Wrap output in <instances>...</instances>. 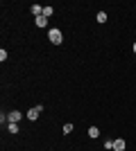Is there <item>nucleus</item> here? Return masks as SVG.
Instances as JSON below:
<instances>
[{"instance_id":"obj_5","label":"nucleus","mask_w":136,"mask_h":151,"mask_svg":"<svg viewBox=\"0 0 136 151\" xmlns=\"http://www.w3.org/2000/svg\"><path fill=\"white\" fill-rule=\"evenodd\" d=\"M86 135H89L91 140L100 138V129H97V126H89V131H86Z\"/></svg>"},{"instance_id":"obj_8","label":"nucleus","mask_w":136,"mask_h":151,"mask_svg":"<svg viewBox=\"0 0 136 151\" xmlns=\"http://www.w3.org/2000/svg\"><path fill=\"white\" fill-rule=\"evenodd\" d=\"M95 20H97V23H107V14H104V12H97L95 14Z\"/></svg>"},{"instance_id":"obj_10","label":"nucleus","mask_w":136,"mask_h":151,"mask_svg":"<svg viewBox=\"0 0 136 151\" xmlns=\"http://www.w3.org/2000/svg\"><path fill=\"white\" fill-rule=\"evenodd\" d=\"M7 131H9V133H18V124H14V122H9V126H7Z\"/></svg>"},{"instance_id":"obj_1","label":"nucleus","mask_w":136,"mask_h":151,"mask_svg":"<svg viewBox=\"0 0 136 151\" xmlns=\"http://www.w3.org/2000/svg\"><path fill=\"white\" fill-rule=\"evenodd\" d=\"M48 41H50L52 45H61V43H64V34H61V29H59V27L48 29Z\"/></svg>"},{"instance_id":"obj_4","label":"nucleus","mask_w":136,"mask_h":151,"mask_svg":"<svg viewBox=\"0 0 136 151\" xmlns=\"http://www.w3.org/2000/svg\"><path fill=\"white\" fill-rule=\"evenodd\" d=\"M125 147H127V142H125L123 138L113 140V151H125Z\"/></svg>"},{"instance_id":"obj_6","label":"nucleus","mask_w":136,"mask_h":151,"mask_svg":"<svg viewBox=\"0 0 136 151\" xmlns=\"http://www.w3.org/2000/svg\"><path fill=\"white\" fill-rule=\"evenodd\" d=\"M34 25L43 29V27H48V18H45V16H39V18H34Z\"/></svg>"},{"instance_id":"obj_12","label":"nucleus","mask_w":136,"mask_h":151,"mask_svg":"<svg viewBox=\"0 0 136 151\" xmlns=\"http://www.w3.org/2000/svg\"><path fill=\"white\" fill-rule=\"evenodd\" d=\"M0 61H7V50H0Z\"/></svg>"},{"instance_id":"obj_9","label":"nucleus","mask_w":136,"mask_h":151,"mask_svg":"<svg viewBox=\"0 0 136 151\" xmlns=\"http://www.w3.org/2000/svg\"><path fill=\"white\" fill-rule=\"evenodd\" d=\"M52 14H55V9H52V7H43V16H45V18H50Z\"/></svg>"},{"instance_id":"obj_7","label":"nucleus","mask_w":136,"mask_h":151,"mask_svg":"<svg viewBox=\"0 0 136 151\" xmlns=\"http://www.w3.org/2000/svg\"><path fill=\"white\" fill-rule=\"evenodd\" d=\"M30 9H32L34 18H39V16H43V7H41V5H32V7H30Z\"/></svg>"},{"instance_id":"obj_13","label":"nucleus","mask_w":136,"mask_h":151,"mask_svg":"<svg viewBox=\"0 0 136 151\" xmlns=\"http://www.w3.org/2000/svg\"><path fill=\"white\" fill-rule=\"evenodd\" d=\"M132 52H134V54H136V41H134V45H132Z\"/></svg>"},{"instance_id":"obj_3","label":"nucleus","mask_w":136,"mask_h":151,"mask_svg":"<svg viewBox=\"0 0 136 151\" xmlns=\"http://www.w3.org/2000/svg\"><path fill=\"white\" fill-rule=\"evenodd\" d=\"M7 117H9V122H14V124H18V122L23 120V113H20V111H12V113L7 115Z\"/></svg>"},{"instance_id":"obj_11","label":"nucleus","mask_w":136,"mask_h":151,"mask_svg":"<svg viewBox=\"0 0 136 151\" xmlns=\"http://www.w3.org/2000/svg\"><path fill=\"white\" fill-rule=\"evenodd\" d=\"M71 131H73V124H64V135H68Z\"/></svg>"},{"instance_id":"obj_2","label":"nucleus","mask_w":136,"mask_h":151,"mask_svg":"<svg viewBox=\"0 0 136 151\" xmlns=\"http://www.w3.org/2000/svg\"><path fill=\"white\" fill-rule=\"evenodd\" d=\"M41 113H43V106L39 104V106H34V108H30V111H27V120H30V122H36Z\"/></svg>"}]
</instances>
